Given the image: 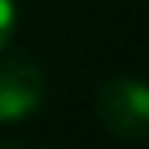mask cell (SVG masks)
Listing matches in <instances>:
<instances>
[{"mask_svg":"<svg viewBox=\"0 0 149 149\" xmlns=\"http://www.w3.org/2000/svg\"><path fill=\"white\" fill-rule=\"evenodd\" d=\"M94 116L119 140L140 143L149 137V82L113 76L94 94Z\"/></svg>","mask_w":149,"mask_h":149,"instance_id":"6da1fadb","label":"cell"},{"mask_svg":"<svg viewBox=\"0 0 149 149\" xmlns=\"http://www.w3.org/2000/svg\"><path fill=\"white\" fill-rule=\"evenodd\" d=\"M46 97V73L33 61H0V125L31 119Z\"/></svg>","mask_w":149,"mask_h":149,"instance_id":"7a4b0ae2","label":"cell"},{"mask_svg":"<svg viewBox=\"0 0 149 149\" xmlns=\"http://www.w3.org/2000/svg\"><path fill=\"white\" fill-rule=\"evenodd\" d=\"M15 24H18L15 0H0V52L9 46L12 33H15Z\"/></svg>","mask_w":149,"mask_h":149,"instance_id":"3957f363","label":"cell"}]
</instances>
